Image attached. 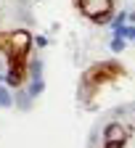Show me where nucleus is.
<instances>
[{"label":"nucleus","instance_id":"obj_2","mask_svg":"<svg viewBox=\"0 0 135 148\" xmlns=\"http://www.w3.org/2000/svg\"><path fill=\"white\" fill-rule=\"evenodd\" d=\"M119 77H125V69H122L117 61H103V64L90 66V69L85 71L82 82H85V87H101V85L114 82V79H119Z\"/></svg>","mask_w":135,"mask_h":148},{"label":"nucleus","instance_id":"obj_4","mask_svg":"<svg viewBox=\"0 0 135 148\" xmlns=\"http://www.w3.org/2000/svg\"><path fill=\"white\" fill-rule=\"evenodd\" d=\"M127 127L119 124V122H111L106 130H103V148H125L127 145Z\"/></svg>","mask_w":135,"mask_h":148},{"label":"nucleus","instance_id":"obj_3","mask_svg":"<svg viewBox=\"0 0 135 148\" xmlns=\"http://www.w3.org/2000/svg\"><path fill=\"white\" fill-rule=\"evenodd\" d=\"M80 11L95 24H109L114 13V0H77Z\"/></svg>","mask_w":135,"mask_h":148},{"label":"nucleus","instance_id":"obj_5","mask_svg":"<svg viewBox=\"0 0 135 148\" xmlns=\"http://www.w3.org/2000/svg\"><path fill=\"white\" fill-rule=\"evenodd\" d=\"M27 79V66H8V74H6V82L11 87H21Z\"/></svg>","mask_w":135,"mask_h":148},{"label":"nucleus","instance_id":"obj_6","mask_svg":"<svg viewBox=\"0 0 135 148\" xmlns=\"http://www.w3.org/2000/svg\"><path fill=\"white\" fill-rule=\"evenodd\" d=\"M11 106H13V98H11L8 87H3V85H0V108H11Z\"/></svg>","mask_w":135,"mask_h":148},{"label":"nucleus","instance_id":"obj_1","mask_svg":"<svg viewBox=\"0 0 135 148\" xmlns=\"http://www.w3.org/2000/svg\"><path fill=\"white\" fill-rule=\"evenodd\" d=\"M0 45H3V50L8 56V66H27V56L32 50V34L27 29L8 32L0 40Z\"/></svg>","mask_w":135,"mask_h":148},{"label":"nucleus","instance_id":"obj_8","mask_svg":"<svg viewBox=\"0 0 135 148\" xmlns=\"http://www.w3.org/2000/svg\"><path fill=\"white\" fill-rule=\"evenodd\" d=\"M29 92H32V98H34V95H40V92H43V79H40V77H37V79L32 82V90H29Z\"/></svg>","mask_w":135,"mask_h":148},{"label":"nucleus","instance_id":"obj_7","mask_svg":"<svg viewBox=\"0 0 135 148\" xmlns=\"http://www.w3.org/2000/svg\"><path fill=\"white\" fill-rule=\"evenodd\" d=\"M111 50L114 53H122L125 50V40H122V37H114V40H111Z\"/></svg>","mask_w":135,"mask_h":148}]
</instances>
